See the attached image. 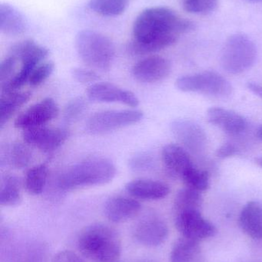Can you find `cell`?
<instances>
[{"mask_svg":"<svg viewBox=\"0 0 262 262\" xmlns=\"http://www.w3.org/2000/svg\"><path fill=\"white\" fill-rule=\"evenodd\" d=\"M52 262H85V261L75 252L64 250L55 254Z\"/></svg>","mask_w":262,"mask_h":262,"instance_id":"obj_36","label":"cell"},{"mask_svg":"<svg viewBox=\"0 0 262 262\" xmlns=\"http://www.w3.org/2000/svg\"><path fill=\"white\" fill-rule=\"evenodd\" d=\"M27 143H14L6 146L1 152V166L13 169H24L32 160V152Z\"/></svg>","mask_w":262,"mask_h":262,"instance_id":"obj_22","label":"cell"},{"mask_svg":"<svg viewBox=\"0 0 262 262\" xmlns=\"http://www.w3.org/2000/svg\"><path fill=\"white\" fill-rule=\"evenodd\" d=\"M49 169L45 164L33 166L27 171L25 177L24 186L31 195H37L44 191L47 183Z\"/></svg>","mask_w":262,"mask_h":262,"instance_id":"obj_27","label":"cell"},{"mask_svg":"<svg viewBox=\"0 0 262 262\" xmlns=\"http://www.w3.org/2000/svg\"><path fill=\"white\" fill-rule=\"evenodd\" d=\"M255 163H256L260 167L262 168V157H258V158L255 160Z\"/></svg>","mask_w":262,"mask_h":262,"instance_id":"obj_40","label":"cell"},{"mask_svg":"<svg viewBox=\"0 0 262 262\" xmlns=\"http://www.w3.org/2000/svg\"><path fill=\"white\" fill-rule=\"evenodd\" d=\"M129 195L143 200H158L167 196L170 192L168 185L149 179H137L126 185Z\"/></svg>","mask_w":262,"mask_h":262,"instance_id":"obj_18","label":"cell"},{"mask_svg":"<svg viewBox=\"0 0 262 262\" xmlns=\"http://www.w3.org/2000/svg\"><path fill=\"white\" fill-rule=\"evenodd\" d=\"M218 0H183L186 12L196 15H207L218 8Z\"/></svg>","mask_w":262,"mask_h":262,"instance_id":"obj_30","label":"cell"},{"mask_svg":"<svg viewBox=\"0 0 262 262\" xmlns=\"http://www.w3.org/2000/svg\"><path fill=\"white\" fill-rule=\"evenodd\" d=\"M199 242L183 236L178 238L170 254L171 262H194L199 257Z\"/></svg>","mask_w":262,"mask_h":262,"instance_id":"obj_25","label":"cell"},{"mask_svg":"<svg viewBox=\"0 0 262 262\" xmlns=\"http://www.w3.org/2000/svg\"><path fill=\"white\" fill-rule=\"evenodd\" d=\"M172 64L167 58L152 55L143 58L132 68V75L142 83L158 82L170 75Z\"/></svg>","mask_w":262,"mask_h":262,"instance_id":"obj_12","label":"cell"},{"mask_svg":"<svg viewBox=\"0 0 262 262\" xmlns=\"http://www.w3.org/2000/svg\"><path fill=\"white\" fill-rule=\"evenodd\" d=\"M256 58L254 41L244 34H234L226 40L221 51V67L228 73L238 75L249 70Z\"/></svg>","mask_w":262,"mask_h":262,"instance_id":"obj_5","label":"cell"},{"mask_svg":"<svg viewBox=\"0 0 262 262\" xmlns=\"http://www.w3.org/2000/svg\"><path fill=\"white\" fill-rule=\"evenodd\" d=\"M249 1H252V2H262V0H249Z\"/></svg>","mask_w":262,"mask_h":262,"instance_id":"obj_41","label":"cell"},{"mask_svg":"<svg viewBox=\"0 0 262 262\" xmlns=\"http://www.w3.org/2000/svg\"><path fill=\"white\" fill-rule=\"evenodd\" d=\"M195 29L190 20L163 6L147 8L135 18L128 50L133 55L155 53L172 46L180 35Z\"/></svg>","mask_w":262,"mask_h":262,"instance_id":"obj_1","label":"cell"},{"mask_svg":"<svg viewBox=\"0 0 262 262\" xmlns=\"http://www.w3.org/2000/svg\"><path fill=\"white\" fill-rule=\"evenodd\" d=\"M182 180L186 184V187L190 188L198 192H204L207 190L210 186L209 175L208 172L201 170L194 166L190 169Z\"/></svg>","mask_w":262,"mask_h":262,"instance_id":"obj_29","label":"cell"},{"mask_svg":"<svg viewBox=\"0 0 262 262\" xmlns=\"http://www.w3.org/2000/svg\"><path fill=\"white\" fill-rule=\"evenodd\" d=\"M9 55L15 57L20 64H33L38 66L45 61L49 50L32 39L18 41L11 47Z\"/></svg>","mask_w":262,"mask_h":262,"instance_id":"obj_19","label":"cell"},{"mask_svg":"<svg viewBox=\"0 0 262 262\" xmlns=\"http://www.w3.org/2000/svg\"><path fill=\"white\" fill-rule=\"evenodd\" d=\"M72 76L78 82L86 84V83L95 82L99 79L98 74L90 69H74L72 72Z\"/></svg>","mask_w":262,"mask_h":262,"instance_id":"obj_35","label":"cell"},{"mask_svg":"<svg viewBox=\"0 0 262 262\" xmlns=\"http://www.w3.org/2000/svg\"><path fill=\"white\" fill-rule=\"evenodd\" d=\"M141 210V204L134 199L125 196L109 198L105 204L104 212L109 221L122 223L134 218Z\"/></svg>","mask_w":262,"mask_h":262,"instance_id":"obj_16","label":"cell"},{"mask_svg":"<svg viewBox=\"0 0 262 262\" xmlns=\"http://www.w3.org/2000/svg\"><path fill=\"white\" fill-rule=\"evenodd\" d=\"M152 160L149 155L139 154L131 159L129 166L135 172H144L152 166Z\"/></svg>","mask_w":262,"mask_h":262,"instance_id":"obj_34","label":"cell"},{"mask_svg":"<svg viewBox=\"0 0 262 262\" xmlns=\"http://www.w3.org/2000/svg\"><path fill=\"white\" fill-rule=\"evenodd\" d=\"M178 90L201 94L215 98H226L232 93L230 83L223 75L211 71L180 77L175 81Z\"/></svg>","mask_w":262,"mask_h":262,"instance_id":"obj_6","label":"cell"},{"mask_svg":"<svg viewBox=\"0 0 262 262\" xmlns=\"http://www.w3.org/2000/svg\"><path fill=\"white\" fill-rule=\"evenodd\" d=\"M32 94L29 92H3L0 98V128L9 121L19 107L26 104Z\"/></svg>","mask_w":262,"mask_h":262,"instance_id":"obj_23","label":"cell"},{"mask_svg":"<svg viewBox=\"0 0 262 262\" xmlns=\"http://www.w3.org/2000/svg\"><path fill=\"white\" fill-rule=\"evenodd\" d=\"M247 87L252 93L262 98V85L255 82H249L247 84Z\"/></svg>","mask_w":262,"mask_h":262,"instance_id":"obj_38","label":"cell"},{"mask_svg":"<svg viewBox=\"0 0 262 262\" xmlns=\"http://www.w3.org/2000/svg\"><path fill=\"white\" fill-rule=\"evenodd\" d=\"M143 118V112L138 110L103 111L89 117L86 130L93 135H103L133 125Z\"/></svg>","mask_w":262,"mask_h":262,"instance_id":"obj_7","label":"cell"},{"mask_svg":"<svg viewBox=\"0 0 262 262\" xmlns=\"http://www.w3.org/2000/svg\"><path fill=\"white\" fill-rule=\"evenodd\" d=\"M18 63H19V61L15 57L10 55H8V56L2 61L1 64H0L1 85L6 84L9 80L13 78L14 75L18 70Z\"/></svg>","mask_w":262,"mask_h":262,"instance_id":"obj_32","label":"cell"},{"mask_svg":"<svg viewBox=\"0 0 262 262\" xmlns=\"http://www.w3.org/2000/svg\"><path fill=\"white\" fill-rule=\"evenodd\" d=\"M172 133L193 152H201L206 145V135L201 126L189 120H176L171 125Z\"/></svg>","mask_w":262,"mask_h":262,"instance_id":"obj_14","label":"cell"},{"mask_svg":"<svg viewBox=\"0 0 262 262\" xmlns=\"http://www.w3.org/2000/svg\"><path fill=\"white\" fill-rule=\"evenodd\" d=\"M23 140L29 146L44 152H53L60 147L69 137V132L60 127H34L24 130Z\"/></svg>","mask_w":262,"mask_h":262,"instance_id":"obj_10","label":"cell"},{"mask_svg":"<svg viewBox=\"0 0 262 262\" xmlns=\"http://www.w3.org/2000/svg\"><path fill=\"white\" fill-rule=\"evenodd\" d=\"M86 103L82 98H75L68 103L64 111V118L68 122L78 119L86 110Z\"/></svg>","mask_w":262,"mask_h":262,"instance_id":"obj_33","label":"cell"},{"mask_svg":"<svg viewBox=\"0 0 262 262\" xmlns=\"http://www.w3.org/2000/svg\"><path fill=\"white\" fill-rule=\"evenodd\" d=\"M55 69V64L52 61H43L38 64L31 75L29 84L32 87H36L43 84L52 75Z\"/></svg>","mask_w":262,"mask_h":262,"instance_id":"obj_31","label":"cell"},{"mask_svg":"<svg viewBox=\"0 0 262 262\" xmlns=\"http://www.w3.org/2000/svg\"><path fill=\"white\" fill-rule=\"evenodd\" d=\"M75 47L82 61L96 70H109L115 58L113 41L96 31L85 29L78 32L75 36Z\"/></svg>","mask_w":262,"mask_h":262,"instance_id":"obj_4","label":"cell"},{"mask_svg":"<svg viewBox=\"0 0 262 262\" xmlns=\"http://www.w3.org/2000/svg\"><path fill=\"white\" fill-rule=\"evenodd\" d=\"M87 96L93 102L121 103L131 107L139 104V100L133 92L107 82L92 84L88 89Z\"/></svg>","mask_w":262,"mask_h":262,"instance_id":"obj_11","label":"cell"},{"mask_svg":"<svg viewBox=\"0 0 262 262\" xmlns=\"http://www.w3.org/2000/svg\"><path fill=\"white\" fill-rule=\"evenodd\" d=\"M58 113L59 109L55 100L45 98L23 112L15 119L14 125L24 130L41 127L55 119Z\"/></svg>","mask_w":262,"mask_h":262,"instance_id":"obj_9","label":"cell"},{"mask_svg":"<svg viewBox=\"0 0 262 262\" xmlns=\"http://www.w3.org/2000/svg\"><path fill=\"white\" fill-rule=\"evenodd\" d=\"M116 174L115 164L105 157H90L63 172L58 184L63 190L86 186H100L110 183Z\"/></svg>","mask_w":262,"mask_h":262,"instance_id":"obj_3","label":"cell"},{"mask_svg":"<svg viewBox=\"0 0 262 262\" xmlns=\"http://www.w3.org/2000/svg\"><path fill=\"white\" fill-rule=\"evenodd\" d=\"M162 159L169 172L181 179L195 166L187 151L175 143H169L163 147Z\"/></svg>","mask_w":262,"mask_h":262,"instance_id":"obj_17","label":"cell"},{"mask_svg":"<svg viewBox=\"0 0 262 262\" xmlns=\"http://www.w3.org/2000/svg\"><path fill=\"white\" fill-rule=\"evenodd\" d=\"M238 149L235 145L230 143H224L216 150V157L218 158L225 159L228 157H233L238 154Z\"/></svg>","mask_w":262,"mask_h":262,"instance_id":"obj_37","label":"cell"},{"mask_svg":"<svg viewBox=\"0 0 262 262\" xmlns=\"http://www.w3.org/2000/svg\"><path fill=\"white\" fill-rule=\"evenodd\" d=\"M206 117L211 124L230 135L243 134L248 128V122L244 117L223 107H211L207 111Z\"/></svg>","mask_w":262,"mask_h":262,"instance_id":"obj_15","label":"cell"},{"mask_svg":"<svg viewBox=\"0 0 262 262\" xmlns=\"http://www.w3.org/2000/svg\"><path fill=\"white\" fill-rule=\"evenodd\" d=\"M81 253L95 262H118L122 243L115 229L103 223L86 226L78 238Z\"/></svg>","mask_w":262,"mask_h":262,"instance_id":"obj_2","label":"cell"},{"mask_svg":"<svg viewBox=\"0 0 262 262\" xmlns=\"http://www.w3.org/2000/svg\"><path fill=\"white\" fill-rule=\"evenodd\" d=\"M27 29L23 14L9 3L0 5V32L7 36H18Z\"/></svg>","mask_w":262,"mask_h":262,"instance_id":"obj_20","label":"cell"},{"mask_svg":"<svg viewBox=\"0 0 262 262\" xmlns=\"http://www.w3.org/2000/svg\"><path fill=\"white\" fill-rule=\"evenodd\" d=\"M175 224L183 236L203 241L214 236L215 226L201 215V211H189L175 215Z\"/></svg>","mask_w":262,"mask_h":262,"instance_id":"obj_8","label":"cell"},{"mask_svg":"<svg viewBox=\"0 0 262 262\" xmlns=\"http://www.w3.org/2000/svg\"><path fill=\"white\" fill-rule=\"evenodd\" d=\"M257 136H258L260 140H262V124L258 127V130H257Z\"/></svg>","mask_w":262,"mask_h":262,"instance_id":"obj_39","label":"cell"},{"mask_svg":"<svg viewBox=\"0 0 262 262\" xmlns=\"http://www.w3.org/2000/svg\"><path fill=\"white\" fill-rule=\"evenodd\" d=\"M203 197L201 192L190 188H184L178 191L174 200V213L201 211Z\"/></svg>","mask_w":262,"mask_h":262,"instance_id":"obj_26","label":"cell"},{"mask_svg":"<svg viewBox=\"0 0 262 262\" xmlns=\"http://www.w3.org/2000/svg\"><path fill=\"white\" fill-rule=\"evenodd\" d=\"M129 3V0H89V7L103 16H118L126 10Z\"/></svg>","mask_w":262,"mask_h":262,"instance_id":"obj_28","label":"cell"},{"mask_svg":"<svg viewBox=\"0 0 262 262\" xmlns=\"http://www.w3.org/2000/svg\"><path fill=\"white\" fill-rule=\"evenodd\" d=\"M239 223L249 236L254 239L262 240V203L249 202L241 210Z\"/></svg>","mask_w":262,"mask_h":262,"instance_id":"obj_21","label":"cell"},{"mask_svg":"<svg viewBox=\"0 0 262 262\" xmlns=\"http://www.w3.org/2000/svg\"><path fill=\"white\" fill-rule=\"evenodd\" d=\"M135 238L138 243L148 247H155L163 244L169 235L167 225L155 215L146 217L135 229Z\"/></svg>","mask_w":262,"mask_h":262,"instance_id":"obj_13","label":"cell"},{"mask_svg":"<svg viewBox=\"0 0 262 262\" xmlns=\"http://www.w3.org/2000/svg\"><path fill=\"white\" fill-rule=\"evenodd\" d=\"M21 182L16 176L6 173L3 176L0 185V205L15 206L21 203Z\"/></svg>","mask_w":262,"mask_h":262,"instance_id":"obj_24","label":"cell"}]
</instances>
